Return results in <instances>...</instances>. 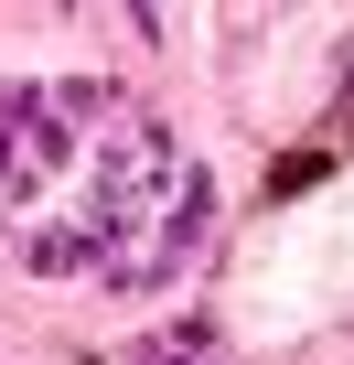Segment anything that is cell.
I'll return each instance as SVG.
<instances>
[{"label": "cell", "mask_w": 354, "mask_h": 365, "mask_svg": "<svg viewBox=\"0 0 354 365\" xmlns=\"http://www.w3.org/2000/svg\"><path fill=\"white\" fill-rule=\"evenodd\" d=\"M150 365H215V344H204V333H161V344H150Z\"/></svg>", "instance_id": "3957f363"}, {"label": "cell", "mask_w": 354, "mask_h": 365, "mask_svg": "<svg viewBox=\"0 0 354 365\" xmlns=\"http://www.w3.org/2000/svg\"><path fill=\"white\" fill-rule=\"evenodd\" d=\"M204 226H215V194H204V172H194L183 194H172V226H161V247H150V269H140V279H172V269L204 247Z\"/></svg>", "instance_id": "7a4b0ae2"}, {"label": "cell", "mask_w": 354, "mask_h": 365, "mask_svg": "<svg viewBox=\"0 0 354 365\" xmlns=\"http://www.w3.org/2000/svg\"><path fill=\"white\" fill-rule=\"evenodd\" d=\"M129 22H140V33H161V0H129Z\"/></svg>", "instance_id": "277c9868"}, {"label": "cell", "mask_w": 354, "mask_h": 365, "mask_svg": "<svg viewBox=\"0 0 354 365\" xmlns=\"http://www.w3.org/2000/svg\"><path fill=\"white\" fill-rule=\"evenodd\" d=\"M161 194H183V182H172V140L161 129H129V150H108L97 161V194H86V237H140V215L161 205Z\"/></svg>", "instance_id": "6da1fadb"}]
</instances>
